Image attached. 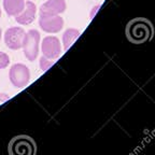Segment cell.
<instances>
[{
	"label": "cell",
	"instance_id": "2",
	"mask_svg": "<svg viewBox=\"0 0 155 155\" xmlns=\"http://www.w3.org/2000/svg\"><path fill=\"white\" fill-rule=\"evenodd\" d=\"M39 43H40V32L36 29H30L25 34L23 42V51L25 57L29 61H36L39 54Z\"/></svg>",
	"mask_w": 155,
	"mask_h": 155
},
{
	"label": "cell",
	"instance_id": "5",
	"mask_svg": "<svg viewBox=\"0 0 155 155\" xmlns=\"http://www.w3.org/2000/svg\"><path fill=\"white\" fill-rule=\"evenodd\" d=\"M43 56L50 59H57L61 54V44L59 39L55 36H48L43 39L41 43Z\"/></svg>",
	"mask_w": 155,
	"mask_h": 155
},
{
	"label": "cell",
	"instance_id": "16",
	"mask_svg": "<svg viewBox=\"0 0 155 155\" xmlns=\"http://www.w3.org/2000/svg\"><path fill=\"white\" fill-rule=\"evenodd\" d=\"M0 17H1V9H0Z\"/></svg>",
	"mask_w": 155,
	"mask_h": 155
},
{
	"label": "cell",
	"instance_id": "9",
	"mask_svg": "<svg viewBox=\"0 0 155 155\" xmlns=\"http://www.w3.org/2000/svg\"><path fill=\"white\" fill-rule=\"evenodd\" d=\"M37 7L32 1L27 0L25 2V8L22 12L15 16V21L19 25H29L31 24L36 18Z\"/></svg>",
	"mask_w": 155,
	"mask_h": 155
},
{
	"label": "cell",
	"instance_id": "11",
	"mask_svg": "<svg viewBox=\"0 0 155 155\" xmlns=\"http://www.w3.org/2000/svg\"><path fill=\"white\" fill-rule=\"evenodd\" d=\"M81 32L74 28H68L63 35V43H64V48L68 50L72 45L73 42L80 37Z\"/></svg>",
	"mask_w": 155,
	"mask_h": 155
},
{
	"label": "cell",
	"instance_id": "13",
	"mask_svg": "<svg viewBox=\"0 0 155 155\" xmlns=\"http://www.w3.org/2000/svg\"><path fill=\"white\" fill-rule=\"evenodd\" d=\"M10 64V57L7 53L0 52V69H5L9 66Z\"/></svg>",
	"mask_w": 155,
	"mask_h": 155
},
{
	"label": "cell",
	"instance_id": "6",
	"mask_svg": "<svg viewBox=\"0 0 155 155\" xmlns=\"http://www.w3.org/2000/svg\"><path fill=\"white\" fill-rule=\"evenodd\" d=\"M25 30L22 27H11L5 34V43L11 50H18L23 46Z\"/></svg>",
	"mask_w": 155,
	"mask_h": 155
},
{
	"label": "cell",
	"instance_id": "4",
	"mask_svg": "<svg viewBox=\"0 0 155 155\" xmlns=\"http://www.w3.org/2000/svg\"><path fill=\"white\" fill-rule=\"evenodd\" d=\"M9 78L13 86L16 88H23L28 84L30 80L29 68L23 64H14L10 69Z\"/></svg>",
	"mask_w": 155,
	"mask_h": 155
},
{
	"label": "cell",
	"instance_id": "1",
	"mask_svg": "<svg viewBox=\"0 0 155 155\" xmlns=\"http://www.w3.org/2000/svg\"><path fill=\"white\" fill-rule=\"evenodd\" d=\"M126 37L134 44H142L153 37V26L148 19L135 18L126 26Z\"/></svg>",
	"mask_w": 155,
	"mask_h": 155
},
{
	"label": "cell",
	"instance_id": "12",
	"mask_svg": "<svg viewBox=\"0 0 155 155\" xmlns=\"http://www.w3.org/2000/svg\"><path fill=\"white\" fill-rule=\"evenodd\" d=\"M39 64H40V68H41L42 71H46L48 68L53 66L55 64V61L54 59H50V58L45 57V56H42L39 61Z\"/></svg>",
	"mask_w": 155,
	"mask_h": 155
},
{
	"label": "cell",
	"instance_id": "8",
	"mask_svg": "<svg viewBox=\"0 0 155 155\" xmlns=\"http://www.w3.org/2000/svg\"><path fill=\"white\" fill-rule=\"evenodd\" d=\"M65 0H48L40 8V15L45 16H53V15H61L66 11Z\"/></svg>",
	"mask_w": 155,
	"mask_h": 155
},
{
	"label": "cell",
	"instance_id": "10",
	"mask_svg": "<svg viewBox=\"0 0 155 155\" xmlns=\"http://www.w3.org/2000/svg\"><path fill=\"white\" fill-rule=\"evenodd\" d=\"M25 0H3V9L9 16H16L25 8Z\"/></svg>",
	"mask_w": 155,
	"mask_h": 155
},
{
	"label": "cell",
	"instance_id": "14",
	"mask_svg": "<svg viewBox=\"0 0 155 155\" xmlns=\"http://www.w3.org/2000/svg\"><path fill=\"white\" fill-rule=\"evenodd\" d=\"M99 8H100V5H97L96 7L93 8L92 12H91V18H94V15L97 13V11H98V9H99Z\"/></svg>",
	"mask_w": 155,
	"mask_h": 155
},
{
	"label": "cell",
	"instance_id": "15",
	"mask_svg": "<svg viewBox=\"0 0 155 155\" xmlns=\"http://www.w3.org/2000/svg\"><path fill=\"white\" fill-rule=\"evenodd\" d=\"M1 36H2V31H1V28H0V40H1Z\"/></svg>",
	"mask_w": 155,
	"mask_h": 155
},
{
	"label": "cell",
	"instance_id": "3",
	"mask_svg": "<svg viewBox=\"0 0 155 155\" xmlns=\"http://www.w3.org/2000/svg\"><path fill=\"white\" fill-rule=\"evenodd\" d=\"M10 152L12 154L30 155L36 150V143L28 136H18L12 139L9 145Z\"/></svg>",
	"mask_w": 155,
	"mask_h": 155
},
{
	"label": "cell",
	"instance_id": "7",
	"mask_svg": "<svg viewBox=\"0 0 155 155\" xmlns=\"http://www.w3.org/2000/svg\"><path fill=\"white\" fill-rule=\"evenodd\" d=\"M39 26L43 31L48 34H56L63 29L64 19L63 17H61V15H53V16L40 15Z\"/></svg>",
	"mask_w": 155,
	"mask_h": 155
}]
</instances>
